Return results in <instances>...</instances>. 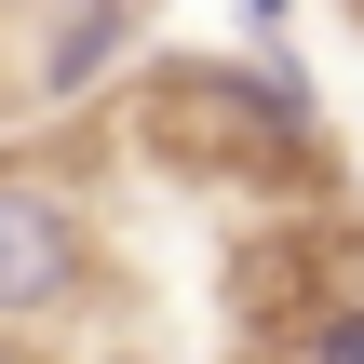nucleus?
<instances>
[{
  "label": "nucleus",
  "instance_id": "0eeeda50",
  "mask_svg": "<svg viewBox=\"0 0 364 364\" xmlns=\"http://www.w3.org/2000/svg\"><path fill=\"white\" fill-rule=\"evenodd\" d=\"M351 14H364V0H351Z\"/></svg>",
  "mask_w": 364,
  "mask_h": 364
},
{
  "label": "nucleus",
  "instance_id": "f257e3e1",
  "mask_svg": "<svg viewBox=\"0 0 364 364\" xmlns=\"http://www.w3.org/2000/svg\"><path fill=\"white\" fill-rule=\"evenodd\" d=\"M135 122L176 176H216V189L324 176V95H311V68H270V54H176V68H149Z\"/></svg>",
  "mask_w": 364,
  "mask_h": 364
},
{
  "label": "nucleus",
  "instance_id": "7ed1b4c3",
  "mask_svg": "<svg viewBox=\"0 0 364 364\" xmlns=\"http://www.w3.org/2000/svg\"><path fill=\"white\" fill-rule=\"evenodd\" d=\"M149 0H41V54H27V108H81L135 68Z\"/></svg>",
  "mask_w": 364,
  "mask_h": 364
},
{
  "label": "nucleus",
  "instance_id": "39448f33",
  "mask_svg": "<svg viewBox=\"0 0 364 364\" xmlns=\"http://www.w3.org/2000/svg\"><path fill=\"white\" fill-rule=\"evenodd\" d=\"M243 27H257V54H270V68H297V0H243Z\"/></svg>",
  "mask_w": 364,
  "mask_h": 364
},
{
  "label": "nucleus",
  "instance_id": "20e7f679",
  "mask_svg": "<svg viewBox=\"0 0 364 364\" xmlns=\"http://www.w3.org/2000/svg\"><path fill=\"white\" fill-rule=\"evenodd\" d=\"M284 364H364V284L351 297H311V311L284 324Z\"/></svg>",
  "mask_w": 364,
  "mask_h": 364
},
{
  "label": "nucleus",
  "instance_id": "423d86ee",
  "mask_svg": "<svg viewBox=\"0 0 364 364\" xmlns=\"http://www.w3.org/2000/svg\"><path fill=\"white\" fill-rule=\"evenodd\" d=\"M0 14H41V0H0Z\"/></svg>",
  "mask_w": 364,
  "mask_h": 364
},
{
  "label": "nucleus",
  "instance_id": "f03ea898",
  "mask_svg": "<svg viewBox=\"0 0 364 364\" xmlns=\"http://www.w3.org/2000/svg\"><path fill=\"white\" fill-rule=\"evenodd\" d=\"M95 284V216L41 162H0V324H54Z\"/></svg>",
  "mask_w": 364,
  "mask_h": 364
}]
</instances>
